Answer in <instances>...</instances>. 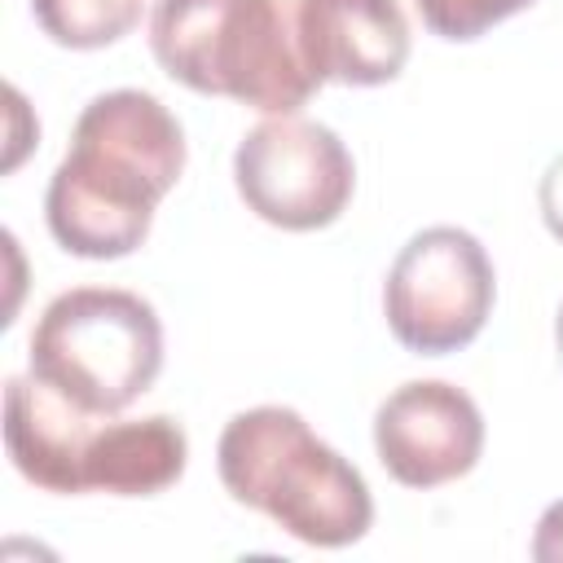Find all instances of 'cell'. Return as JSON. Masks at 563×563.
<instances>
[{"mask_svg": "<svg viewBox=\"0 0 563 563\" xmlns=\"http://www.w3.org/2000/svg\"><path fill=\"white\" fill-rule=\"evenodd\" d=\"M295 40L317 84L374 88L409 62V18L400 0H295Z\"/></svg>", "mask_w": 563, "mask_h": 563, "instance_id": "8", "label": "cell"}, {"mask_svg": "<svg viewBox=\"0 0 563 563\" xmlns=\"http://www.w3.org/2000/svg\"><path fill=\"white\" fill-rule=\"evenodd\" d=\"M493 295L497 273L479 238L457 224H431L400 246L383 286V312L400 347L444 356L484 330Z\"/></svg>", "mask_w": 563, "mask_h": 563, "instance_id": "5", "label": "cell"}, {"mask_svg": "<svg viewBox=\"0 0 563 563\" xmlns=\"http://www.w3.org/2000/svg\"><path fill=\"white\" fill-rule=\"evenodd\" d=\"M537 202H541V220H545V229L563 242V154H554L550 167L541 172Z\"/></svg>", "mask_w": 563, "mask_h": 563, "instance_id": "13", "label": "cell"}, {"mask_svg": "<svg viewBox=\"0 0 563 563\" xmlns=\"http://www.w3.org/2000/svg\"><path fill=\"white\" fill-rule=\"evenodd\" d=\"M427 31L440 40H479L488 26L523 13L532 0H413Z\"/></svg>", "mask_w": 563, "mask_h": 563, "instance_id": "12", "label": "cell"}, {"mask_svg": "<svg viewBox=\"0 0 563 563\" xmlns=\"http://www.w3.org/2000/svg\"><path fill=\"white\" fill-rule=\"evenodd\" d=\"M150 48L176 84L264 114H295L317 88L282 0H154Z\"/></svg>", "mask_w": 563, "mask_h": 563, "instance_id": "3", "label": "cell"}, {"mask_svg": "<svg viewBox=\"0 0 563 563\" xmlns=\"http://www.w3.org/2000/svg\"><path fill=\"white\" fill-rule=\"evenodd\" d=\"M185 462L189 440L176 418H106L84 462V488L114 497H154L185 475Z\"/></svg>", "mask_w": 563, "mask_h": 563, "instance_id": "10", "label": "cell"}, {"mask_svg": "<svg viewBox=\"0 0 563 563\" xmlns=\"http://www.w3.org/2000/svg\"><path fill=\"white\" fill-rule=\"evenodd\" d=\"M532 559L537 563H563V501L545 506L532 532Z\"/></svg>", "mask_w": 563, "mask_h": 563, "instance_id": "14", "label": "cell"}, {"mask_svg": "<svg viewBox=\"0 0 563 563\" xmlns=\"http://www.w3.org/2000/svg\"><path fill=\"white\" fill-rule=\"evenodd\" d=\"M180 172L185 132L176 114L141 88L101 92L75 119L70 150L48 180V233L79 260H123L145 242L154 207Z\"/></svg>", "mask_w": 563, "mask_h": 563, "instance_id": "1", "label": "cell"}, {"mask_svg": "<svg viewBox=\"0 0 563 563\" xmlns=\"http://www.w3.org/2000/svg\"><path fill=\"white\" fill-rule=\"evenodd\" d=\"M554 343H559V365H563V308H559V321H554Z\"/></svg>", "mask_w": 563, "mask_h": 563, "instance_id": "15", "label": "cell"}, {"mask_svg": "<svg viewBox=\"0 0 563 563\" xmlns=\"http://www.w3.org/2000/svg\"><path fill=\"white\" fill-rule=\"evenodd\" d=\"M216 466L233 501L268 515L303 545L343 550L374 523V497L361 471L286 405L233 413L220 431Z\"/></svg>", "mask_w": 563, "mask_h": 563, "instance_id": "2", "label": "cell"}, {"mask_svg": "<svg viewBox=\"0 0 563 563\" xmlns=\"http://www.w3.org/2000/svg\"><path fill=\"white\" fill-rule=\"evenodd\" d=\"M374 449L396 484L440 488L479 462L484 413L462 387L444 378H413L378 405Z\"/></svg>", "mask_w": 563, "mask_h": 563, "instance_id": "7", "label": "cell"}, {"mask_svg": "<svg viewBox=\"0 0 563 563\" xmlns=\"http://www.w3.org/2000/svg\"><path fill=\"white\" fill-rule=\"evenodd\" d=\"M97 427L101 413L79 409L35 374L4 383V449L18 475L44 493H88L84 462Z\"/></svg>", "mask_w": 563, "mask_h": 563, "instance_id": "9", "label": "cell"}, {"mask_svg": "<svg viewBox=\"0 0 563 563\" xmlns=\"http://www.w3.org/2000/svg\"><path fill=\"white\" fill-rule=\"evenodd\" d=\"M145 0H31L40 31L62 48H106L141 22Z\"/></svg>", "mask_w": 563, "mask_h": 563, "instance_id": "11", "label": "cell"}, {"mask_svg": "<svg viewBox=\"0 0 563 563\" xmlns=\"http://www.w3.org/2000/svg\"><path fill=\"white\" fill-rule=\"evenodd\" d=\"M26 361L35 378L79 409L114 418L154 387L163 369V325L132 290L75 286L40 312Z\"/></svg>", "mask_w": 563, "mask_h": 563, "instance_id": "4", "label": "cell"}, {"mask_svg": "<svg viewBox=\"0 0 563 563\" xmlns=\"http://www.w3.org/2000/svg\"><path fill=\"white\" fill-rule=\"evenodd\" d=\"M233 185L260 220L308 233L343 216L356 167L347 145L325 123L273 114L242 136L233 154Z\"/></svg>", "mask_w": 563, "mask_h": 563, "instance_id": "6", "label": "cell"}]
</instances>
